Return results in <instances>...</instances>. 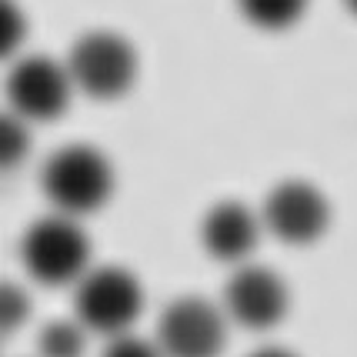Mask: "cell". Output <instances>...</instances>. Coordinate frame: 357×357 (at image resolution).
<instances>
[{
  "label": "cell",
  "instance_id": "7",
  "mask_svg": "<svg viewBox=\"0 0 357 357\" xmlns=\"http://www.w3.org/2000/svg\"><path fill=\"white\" fill-rule=\"evenodd\" d=\"M231 324L218 301L177 297L171 301L154 327V344L164 357H220L227 347Z\"/></svg>",
  "mask_w": 357,
  "mask_h": 357
},
{
  "label": "cell",
  "instance_id": "17",
  "mask_svg": "<svg viewBox=\"0 0 357 357\" xmlns=\"http://www.w3.org/2000/svg\"><path fill=\"white\" fill-rule=\"evenodd\" d=\"M344 7H347V10L357 17V0H344Z\"/></svg>",
  "mask_w": 357,
  "mask_h": 357
},
{
  "label": "cell",
  "instance_id": "16",
  "mask_svg": "<svg viewBox=\"0 0 357 357\" xmlns=\"http://www.w3.org/2000/svg\"><path fill=\"white\" fill-rule=\"evenodd\" d=\"M248 357H297L294 351H287V347H257L254 354Z\"/></svg>",
  "mask_w": 357,
  "mask_h": 357
},
{
  "label": "cell",
  "instance_id": "6",
  "mask_svg": "<svg viewBox=\"0 0 357 357\" xmlns=\"http://www.w3.org/2000/svg\"><path fill=\"white\" fill-rule=\"evenodd\" d=\"M257 214L264 237H274L287 248H311L331 227V204L324 190L297 177L271 187Z\"/></svg>",
  "mask_w": 357,
  "mask_h": 357
},
{
  "label": "cell",
  "instance_id": "4",
  "mask_svg": "<svg viewBox=\"0 0 357 357\" xmlns=\"http://www.w3.org/2000/svg\"><path fill=\"white\" fill-rule=\"evenodd\" d=\"M74 291V321L91 337H117L134 331L144 314V284L127 267L93 264L70 287Z\"/></svg>",
  "mask_w": 357,
  "mask_h": 357
},
{
  "label": "cell",
  "instance_id": "11",
  "mask_svg": "<svg viewBox=\"0 0 357 357\" xmlns=\"http://www.w3.org/2000/svg\"><path fill=\"white\" fill-rule=\"evenodd\" d=\"M91 334L74 321H50L37 334V357H84Z\"/></svg>",
  "mask_w": 357,
  "mask_h": 357
},
{
  "label": "cell",
  "instance_id": "5",
  "mask_svg": "<svg viewBox=\"0 0 357 357\" xmlns=\"http://www.w3.org/2000/svg\"><path fill=\"white\" fill-rule=\"evenodd\" d=\"M77 93L70 87V77L63 70V61H54L47 54H31L10 61V70L3 77V107L17 114L24 124H50L67 114L70 100Z\"/></svg>",
  "mask_w": 357,
  "mask_h": 357
},
{
  "label": "cell",
  "instance_id": "15",
  "mask_svg": "<svg viewBox=\"0 0 357 357\" xmlns=\"http://www.w3.org/2000/svg\"><path fill=\"white\" fill-rule=\"evenodd\" d=\"M100 357H164L157 351L154 337H140L137 331H127V334H117L104 341V351Z\"/></svg>",
  "mask_w": 357,
  "mask_h": 357
},
{
  "label": "cell",
  "instance_id": "9",
  "mask_svg": "<svg viewBox=\"0 0 357 357\" xmlns=\"http://www.w3.org/2000/svg\"><path fill=\"white\" fill-rule=\"evenodd\" d=\"M197 241L211 261L224 267H241L254 261V250L264 241L261 214L257 207H248L241 201H218L204 211L197 224Z\"/></svg>",
  "mask_w": 357,
  "mask_h": 357
},
{
  "label": "cell",
  "instance_id": "12",
  "mask_svg": "<svg viewBox=\"0 0 357 357\" xmlns=\"http://www.w3.org/2000/svg\"><path fill=\"white\" fill-rule=\"evenodd\" d=\"M33 127L24 124L17 114L0 107V174H10L27 164L33 147Z\"/></svg>",
  "mask_w": 357,
  "mask_h": 357
},
{
  "label": "cell",
  "instance_id": "13",
  "mask_svg": "<svg viewBox=\"0 0 357 357\" xmlns=\"http://www.w3.org/2000/svg\"><path fill=\"white\" fill-rule=\"evenodd\" d=\"M31 321V294L17 280H0V341H7Z\"/></svg>",
  "mask_w": 357,
  "mask_h": 357
},
{
  "label": "cell",
  "instance_id": "1",
  "mask_svg": "<svg viewBox=\"0 0 357 357\" xmlns=\"http://www.w3.org/2000/svg\"><path fill=\"white\" fill-rule=\"evenodd\" d=\"M117 190V171L110 157L93 144H67L40 164V194L50 214L84 220L100 214Z\"/></svg>",
  "mask_w": 357,
  "mask_h": 357
},
{
  "label": "cell",
  "instance_id": "10",
  "mask_svg": "<svg viewBox=\"0 0 357 357\" xmlns=\"http://www.w3.org/2000/svg\"><path fill=\"white\" fill-rule=\"evenodd\" d=\"M237 10L257 31H291L307 10V0H237Z\"/></svg>",
  "mask_w": 357,
  "mask_h": 357
},
{
  "label": "cell",
  "instance_id": "2",
  "mask_svg": "<svg viewBox=\"0 0 357 357\" xmlns=\"http://www.w3.org/2000/svg\"><path fill=\"white\" fill-rule=\"evenodd\" d=\"M20 267L40 287H74L93 267L91 234L80 220L50 214L31 220L20 237Z\"/></svg>",
  "mask_w": 357,
  "mask_h": 357
},
{
  "label": "cell",
  "instance_id": "3",
  "mask_svg": "<svg viewBox=\"0 0 357 357\" xmlns=\"http://www.w3.org/2000/svg\"><path fill=\"white\" fill-rule=\"evenodd\" d=\"M63 70L77 97L97 100V104H114L134 91L140 61L124 33L91 31L74 40L70 54L63 57Z\"/></svg>",
  "mask_w": 357,
  "mask_h": 357
},
{
  "label": "cell",
  "instance_id": "8",
  "mask_svg": "<svg viewBox=\"0 0 357 357\" xmlns=\"http://www.w3.org/2000/svg\"><path fill=\"white\" fill-rule=\"evenodd\" d=\"M218 307L224 311L231 327L264 334V331H274L287 317L291 291H287V284L278 271L250 261V264H241L231 271Z\"/></svg>",
  "mask_w": 357,
  "mask_h": 357
},
{
  "label": "cell",
  "instance_id": "14",
  "mask_svg": "<svg viewBox=\"0 0 357 357\" xmlns=\"http://www.w3.org/2000/svg\"><path fill=\"white\" fill-rule=\"evenodd\" d=\"M27 37V17L14 0H0V63L17 61Z\"/></svg>",
  "mask_w": 357,
  "mask_h": 357
}]
</instances>
